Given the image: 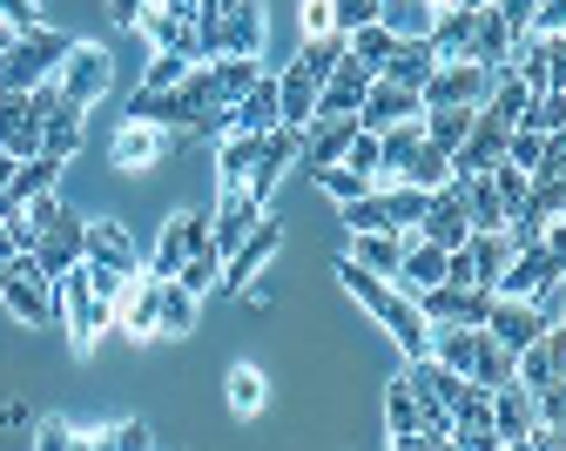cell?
Here are the masks:
<instances>
[{"instance_id":"25","label":"cell","mask_w":566,"mask_h":451,"mask_svg":"<svg viewBox=\"0 0 566 451\" xmlns=\"http://www.w3.org/2000/svg\"><path fill=\"white\" fill-rule=\"evenodd\" d=\"M230 128H243V135L276 128V74H256V82L230 102Z\"/></svg>"},{"instance_id":"14","label":"cell","mask_w":566,"mask_h":451,"mask_svg":"<svg viewBox=\"0 0 566 451\" xmlns=\"http://www.w3.org/2000/svg\"><path fill=\"white\" fill-rule=\"evenodd\" d=\"M566 270V256H553L546 243H533V250H513L506 256V270H500V283H492V290H500V296H533L539 283H553Z\"/></svg>"},{"instance_id":"9","label":"cell","mask_w":566,"mask_h":451,"mask_svg":"<svg viewBox=\"0 0 566 451\" xmlns=\"http://www.w3.org/2000/svg\"><path fill=\"white\" fill-rule=\"evenodd\" d=\"M276 243H283V222L256 216V230H250V237L223 256V276H217V283H223V290H250V283H256V270L276 256Z\"/></svg>"},{"instance_id":"27","label":"cell","mask_w":566,"mask_h":451,"mask_svg":"<svg viewBox=\"0 0 566 451\" xmlns=\"http://www.w3.org/2000/svg\"><path fill=\"white\" fill-rule=\"evenodd\" d=\"M391 283H398L405 296H411V290H424V283H446V250H439V243H424V237H418V243H405V256H398V276H391Z\"/></svg>"},{"instance_id":"40","label":"cell","mask_w":566,"mask_h":451,"mask_svg":"<svg viewBox=\"0 0 566 451\" xmlns=\"http://www.w3.org/2000/svg\"><path fill=\"white\" fill-rule=\"evenodd\" d=\"M263 398H270V391H263V370H256V364H237V370H230V411H237V418H256Z\"/></svg>"},{"instance_id":"7","label":"cell","mask_w":566,"mask_h":451,"mask_svg":"<svg viewBox=\"0 0 566 451\" xmlns=\"http://www.w3.org/2000/svg\"><path fill=\"white\" fill-rule=\"evenodd\" d=\"M418 237H424V243H439V250H459V243L472 237V222H465V196H459V176H446V182L432 189V202H424V216H418Z\"/></svg>"},{"instance_id":"5","label":"cell","mask_w":566,"mask_h":451,"mask_svg":"<svg viewBox=\"0 0 566 451\" xmlns=\"http://www.w3.org/2000/svg\"><path fill=\"white\" fill-rule=\"evenodd\" d=\"M485 88H492V67H479V61H439L432 74H424L418 102H424V108H452V102L479 108V102H485Z\"/></svg>"},{"instance_id":"22","label":"cell","mask_w":566,"mask_h":451,"mask_svg":"<svg viewBox=\"0 0 566 451\" xmlns=\"http://www.w3.org/2000/svg\"><path fill=\"white\" fill-rule=\"evenodd\" d=\"M439 67V54L432 48H424V34H398V48L385 54V82H398V88H424V74H432Z\"/></svg>"},{"instance_id":"1","label":"cell","mask_w":566,"mask_h":451,"mask_svg":"<svg viewBox=\"0 0 566 451\" xmlns=\"http://www.w3.org/2000/svg\"><path fill=\"white\" fill-rule=\"evenodd\" d=\"M54 317L67 324V344H75V357H88V350L102 344V331L115 324V304H102L95 283H88V270L75 263V270L54 283Z\"/></svg>"},{"instance_id":"56","label":"cell","mask_w":566,"mask_h":451,"mask_svg":"<svg viewBox=\"0 0 566 451\" xmlns=\"http://www.w3.org/2000/svg\"><path fill=\"white\" fill-rule=\"evenodd\" d=\"M465 8H492V0H465Z\"/></svg>"},{"instance_id":"53","label":"cell","mask_w":566,"mask_h":451,"mask_svg":"<svg viewBox=\"0 0 566 451\" xmlns=\"http://www.w3.org/2000/svg\"><path fill=\"white\" fill-rule=\"evenodd\" d=\"M8 256H21V250H14V237H8V222H0V263H8Z\"/></svg>"},{"instance_id":"13","label":"cell","mask_w":566,"mask_h":451,"mask_svg":"<svg viewBox=\"0 0 566 451\" xmlns=\"http://www.w3.org/2000/svg\"><path fill=\"white\" fill-rule=\"evenodd\" d=\"M202 243H209V209H182V216H169V230H163V243H156L149 276H176V270H182V256H189V250H202Z\"/></svg>"},{"instance_id":"55","label":"cell","mask_w":566,"mask_h":451,"mask_svg":"<svg viewBox=\"0 0 566 451\" xmlns=\"http://www.w3.org/2000/svg\"><path fill=\"white\" fill-rule=\"evenodd\" d=\"M14 34H21V28H8V21H0V54H8V48H14Z\"/></svg>"},{"instance_id":"32","label":"cell","mask_w":566,"mask_h":451,"mask_svg":"<svg viewBox=\"0 0 566 451\" xmlns=\"http://www.w3.org/2000/svg\"><path fill=\"white\" fill-rule=\"evenodd\" d=\"M256 141H263V128H256V135H243V128L223 135V148H217V182H223V189H243V176H250V162H256Z\"/></svg>"},{"instance_id":"28","label":"cell","mask_w":566,"mask_h":451,"mask_svg":"<svg viewBox=\"0 0 566 451\" xmlns=\"http://www.w3.org/2000/svg\"><path fill=\"white\" fill-rule=\"evenodd\" d=\"M459 196H465V222H472V230H506V202H500V189H492L485 169L459 176Z\"/></svg>"},{"instance_id":"3","label":"cell","mask_w":566,"mask_h":451,"mask_svg":"<svg viewBox=\"0 0 566 451\" xmlns=\"http://www.w3.org/2000/svg\"><path fill=\"white\" fill-rule=\"evenodd\" d=\"M0 304L21 324H54V276H41L34 256H8L0 263Z\"/></svg>"},{"instance_id":"57","label":"cell","mask_w":566,"mask_h":451,"mask_svg":"<svg viewBox=\"0 0 566 451\" xmlns=\"http://www.w3.org/2000/svg\"><path fill=\"white\" fill-rule=\"evenodd\" d=\"M209 8H230V0H209Z\"/></svg>"},{"instance_id":"46","label":"cell","mask_w":566,"mask_h":451,"mask_svg":"<svg viewBox=\"0 0 566 451\" xmlns=\"http://www.w3.org/2000/svg\"><path fill=\"white\" fill-rule=\"evenodd\" d=\"M34 444H41V451H82V431L61 424V418H41V424H34Z\"/></svg>"},{"instance_id":"8","label":"cell","mask_w":566,"mask_h":451,"mask_svg":"<svg viewBox=\"0 0 566 451\" xmlns=\"http://www.w3.org/2000/svg\"><path fill=\"white\" fill-rule=\"evenodd\" d=\"M506 135H513V122H500L492 108H479L472 128H465V141L452 148V176H479V169H492V162L506 156Z\"/></svg>"},{"instance_id":"36","label":"cell","mask_w":566,"mask_h":451,"mask_svg":"<svg viewBox=\"0 0 566 451\" xmlns=\"http://www.w3.org/2000/svg\"><path fill=\"white\" fill-rule=\"evenodd\" d=\"M311 182H317L331 202H358V196H371V189H378L371 176H358L350 162H324V169H311Z\"/></svg>"},{"instance_id":"33","label":"cell","mask_w":566,"mask_h":451,"mask_svg":"<svg viewBox=\"0 0 566 451\" xmlns=\"http://www.w3.org/2000/svg\"><path fill=\"white\" fill-rule=\"evenodd\" d=\"M385 424H391L398 451H418V398H411L405 378H391V391H385Z\"/></svg>"},{"instance_id":"2","label":"cell","mask_w":566,"mask_h":451,"mask_svg":"<svg viewBox=\"0 0 566 451\" xmlns=\"http://www.w3.org/2000/svg\"><path fill=\"white\" fill-rule=\"evenodd\" d=\"M67 48H75V41L54 34V28H21V34H14V48L0 54V88H8V95H28L34 82H48V74L61 67V54H67Z\"/></svg>"},{"instance_id":"48","label":"cell","mask_w":566,"mask_h":451,"mask_svg":"<svg viewBox=\"0 0 566 451\" xmlns=\"http://www.w3.org/2000/svg\"><path fill=\"white\" fill-rule=\"evenodd\" d=\"M331 14H337V28L350 34V28H365V21H378V0H331Z\"/></svg>"},{"instance_id":"24","label":"cell","mask_w":566,"mask_h":451,"mask_svg":"<svg viewBox=\"0 0 566 451\" xmlns=\"http://www.w3.org/2000/svg\"><path fill=\"white\" fill-rule=\"evenodd\" d=\"M465 378H472V385H485V391L513 385V350L492 337L485 324H479V337H472V364H465Z\"/></svg>"},{"instance_id":"47","label":"cell","mask_w":566,"mask_h":451,"mask_svg":"<svg viewBox=\"0 0 566 451\" xmlns=\"http://www.w3.org/2000/svg\"><path fill=\"white\" fill-rule=\"evenodd\" d=\"M182 67H189L182 54H163V48H156V61H149V74H142V88H176V82H182Z\"/></svg>"},{"instance_id":"52","label":"cell","mask_w":566,"mask_h":451,"mask_svg":"<svg viewBox=\"0 0 566 451\" xmlns=\"http://www.w3.org/2000/svg\"><path fill=\"white\" fill-rule=\"evenodd\" d=\"M135 14H142V0H108V21L115 28H135Z\"/></svg>"},{"instance_id":"54","label":"cell","mask_w":566,"mask_h":451,"mask_svg":"<svg viewBox=\"0 0 566 451\" xmlns=\"http://www.w3.org/2000/svg\"><path fill=\"white\" fill-rule=\"evenodd\" d=\"M8 176H14V156H8V148H0V189H8Z\"/></svg>"},{"instance_id":"16","label":"cell","mask_w":566,"mask_h":451,"mask_svg":"<svg viewBox=\"0 0 566 451\" xmlns=\"http://www.w3.org/2000/svg\"><path fill=\"white\" fill-rule=\"evenodd\" d=\"M424 102H418V88H398V82H385V74H371V88H365V102H358V128H391V122H405V115H418Z\"/></svg>"},{"instance_id":"26","label":"cell","mask_w":566,"mask_h":451,"mask_svg":"<svg viewBox=\"0 0 566 451\" xmlns=\"http://www.w3.org/2000/svg\"><path fill=\"white\" fill-rule=\"evenodd\" d=\"M223 54H263V0H230L223 8Z\"/></svg>"},{"instance_id":"38","label":"cell","mask_w":566,"mask_h":451,"mask_svg":"<svg viewBox=\"0 0 566 451\" xmlns=\"http://www.w3.org/2000/svg\"><path fill=\"white\" fill-rule=\"evenodd\" d=\"M344 48H350V54H358V61H365L371 74H378V67H385V54L398 48V34H391L385 21H365V28H350V34H344Z\"/></svg>"},{"instance_id":"29","label":"cell","mask_w":566,"mask_h":451,"mask_svg":"<svg viewBox=\"0 0 566 451\" xmlns=\"http://www.w3.org/2000/svg\"><path fill=\"white\" fill-rule=\"evenodd\" d=\"M128 122H156V128H189V108H182V95L176 88H135L128 95Z\"/></svg>"},{"instance_id":"19","label":"cell","mask_w":566,"mask_h":451,"mask_svg":"<svg viewBox=\"0 0 566 451\" xmlns=\"http://www.w3.org/2000/svg\"><path fill=\"white\" fill-rule=\"evenodd\" d=\"M533 398H526V385L513 378V385H500V391H492V438H500V444H526L533 438Z\"/></svg>"},{"instance_id":"31","label":"cell","mask_w":566,"mask_h":451,"mask_svg":"<svg viewBox=\"0 0 566 451\" xmlns=\"http://www.w3.org/2000/svg\"><path fill=\"white\" fill-rule=\"evenodd\" d=\"M196 304H202V296H189L176 276H163V296H156V337H189V331H196Z\"/></svg>"},{"instance_id":"51","label":"cell","mask_w":566,"mask_h":451,"mask_svg":"<svg viewBox=\"0 0 566 451\" xmlns=\"http://www.w3.org/2000/svg\"><path fill=\"white\" fill-rule=\"evenodd\" d=\"M0 21L8 28H41V8L34 0H0Z\"/></svg>"},{"instance_id":"49","label":"cell","mask_w":566,"mask_h":451,"mask_svg":"<svg viewBox=\"0 0 566 451\" xmlns=\"http://www.w3.org/2000/svg\"><path fill=\"white\" fill-rule=\"evenodd\" d=\"M526 34H566V0H539L533 21H526Z\"/></svg>"},{"instance_id":"12","label":"cell","mask_w":566,"mask_h":451,"mask_svg":"<svg viewBox=\"0 0 566 451\" xmlns=\"http://www.w3.org/2000/svg\"><path fill=\"white\" fill-rule=\"evenodd\" d=\"M256 216H263V202H250L243 189H223V196H217V209H209V250L230 256V250L256 230Z\"/></svg>"},{"instance_id":"39","label":"cell","mask_w":566,"mask_h":451,"mask_svg":"<svg viewBox=\"0 0 566 451\" xmlns=\"http://www.w3.org/2000/svg\"><path fill=\"white\" fill-rule=\"evenodd\" d=\"M217 276H223V256L209 250V243H202V250H189V256H182V270H176V283H182L189 296H202V290H217Z\"/></svg>"},{"instance_id":"11","label":"cell","mask_w":566,"mask_h":451,"mask_svg":"<svg viewBox=\"0 0 566 451\" xmlns=\"http://www.w3.org/2000/svg\"><path fill=\"white\" fill-rule=\"evenodd\" d=\"M156 296H163V276H149V270H135V276L122 283V296H115V324H122L135 344L156 337Z\"/></svg>"},{"instance_id":"10","label":"cell","mask_w":566,"mask_h":451,"mask_svg":"<svg viewBox=\"0 0 566 451\" xmlns=\"http://www.w3.org/2000/svg\"><path fill=\"white\" fill-rule=\"evenodd\" d=\"M485 331H492V337H500V344H506V350L520 357V350H526V344H533V337L546 331V317L533 311V296H500V290H492V311H485Z\"/></svg>"},{"instance_id":"42","label":"cell","mask_w":566,"mask_h":451,"mask_svg":"<svg viewBox=\"0 0 566 451\" xmlns=\"http://www.w3.org/2000/svg\"><path fill=\"white\" fill-rule=\"evenodd\" d=\"M520 122H526V128H539V135H546V128H566V88H539V95L526 102V115H520Z\"/></svg>"},{"instance_id":"17","label":"cell","mask_w":566,"mask_h":451,"mask_svg":"<svg viewBox=\"0 0 566 451\" xmlns=\"http://www.w3.org/2000/svg\"><path fill=\"white\" fill-rule=\"evenodd\" d=\"M61 182V156H21L14 162V176H8V189H0V216H14V209H28L41 189H54Z\"/></svg>"},{"instance_id":"37","label":"cell","mask_w":566,"mask_h":451,"mask_svg":"<svg viewBox=\"0 0 566 451\" xmlns=\"http://www.w3.org/2000/svg\"><path fill=\"white\" fill-rule=\"evenodd\" d=\"M385 216H391V230H418V216L424 202H432V189H411V182H385Z\"/></svg>"},{"instance_id":"35","label":"cell","mask_w":566,"mask_h":451,"mask_svg":"<svg viewBox=\"0 0 566 451\" xmlns=\"http://www.w3.org/2000/svg\"><path fill=\"white\" fill-rule=\"evenodd\" d=\"M446 176H452V156H446V148H439V141H418V148H411V162H405V176H398V182H411V189H439Z\"/></svg>"},{"instance_id":"18","label":"cell","mask_w":566,"mask_h":451,"mask_svg":"<svg viewBox=\"0 0 566 451\" xmlns=\"http://www.w3.org/2000/svg\"><path fill=\"white\" fill-rule=\"evenodd\" d=\"M513 41H520V34L500 21V8H479V14H472V41H465V54H459V61L506 67V61H513Z\"/></svg>"},{"instance_id":"23","label":"cell","mask_w":566,"mask_h":451,"mask_svg":"<svg viewBox=\"0 0 566 451\" xmlns=\"http://www.w3.org/2000/svg\"><path fill=\"white\" fill-rule=\"evenodd\" d=\"M82 102H67V95H54V108H48V122H41V156H75V148H82Z\"/></svg>"},{"instance_id":"15","label":"cell","mask_w":566,"mask_h":451,"mask_svg":"<svg viewBox=\"0 0 566 451\" xmlns=\"http://www.w3.org/2000/svg\"><path fill=\"white\" fill-rule=\"evenodd\" d=\"M169 141H176V128H156V122H122V135H115V148H108V162L115 169H149L156 156H169Z\"/></svg>"},{"instance_id":"6","label":"cell","mask_w":566,"mask_h":451,"mask_svg":"<svg viewBox=\"0 0 566 451\" xmlns=\"http://www.w3.org/2000/svg\"><path fill=\"white\" fill-rule=\"evenodd\" d=\"M291 162H297V128H283V122H276V128H263L256 162H250V176H243V196H250V202H270Z\"/></svg>"},{"instance_id":"50","label":"cell","mask_w":566,"mask_h":451,"mask_svg":"<svg viewBox=\"0 0 566 451\" xmlns=\"http://www.w3.org/2000/svg\"><path fill=\"white\" fill-rule=\"evenodd\" d=\"M311 34H344L337 14H331V0H304V41H311Z\"/></svg>"},{"instance_id":"34","label":"cell","mask_w":566,"mask_h":451,"mask_svg":"<svg viewBox=\"0 0 566 451\" xmlns=\"http://www.w3.org/2000/svg\"><path fill=\"white\" fill-rule=\"evenodd\" d=\"M472 115H479V108H465V102H452V108H424L418 122H424V141H439V148H446V156H452V148L465 141V128H472Z\"/></svg>"},{"instance_id":"30","label":"cell","mask_w":566,"mask_h":451,"mask_svg":"<svg viewBox=\"0 0 566 451\" xmlns=\"http://www.w3.org/2000/svg\"><path fill=\"white\" fill-rule=\"evenodd\" d=\"M398 256H405V230H358L350 237V263H365L378 276H398Z\"/></svg>"},{"instance_id":"44","label":"cell","mask_w":566,"mask_h":451,"mask_svg":"<svg viewBox=\"0 0 566 451\" xmlns=\"http://www.w3.org/2000/svg\"><path fill=\"white\" fill-rule=\"evenodd\" d=\"M485 176H492V189H500V202H506V216H513V209L526 202V182H533V176H526V169H513L506 156H500V162H492Z\"/></svg>"},{"instance_id":"45","label":"cell","mask_w":566,"mask_h":451,"mask_svg":"<svg viewBox=\"0 0 566 451\" xmlns=\"http://www.w3.org/2000/svg\"><path fill=\"white\" fill-rule=\"evenodd\" d=\"M344 162L358 169V176H371V182H378V135H371V128H358V135H350V148H344Z\"/></svg>"},{"instance_id":"43","label":"cell","mask_w":566,"mask_h":451,"mask_svg":"<svg viewBox=\"0 0 566 451\" xmlns=\"http://www.w3.org/2000/svg\"><path fill=\"white\" fill-rule=\"evenodd\" d=\"M344 222H350V237L358 230H391V216H385V196H358V202H344Z\"/></svg>"},{"instance_id":"21","label":"cell","mask_w":566,"mask_h":451,"mask_svg":"<svg viewBox=\"0 0 566 451\" xmlns=\"http://www.w3.org/2000/svg\"><path fill=\"white\" fill-rule=\"evenodd\" d=\"M311 115H317V82H311V74L291 61V67L276 74V122L304 135V122H311Z\"/></svg>"},{"instance_id":"41","label":"cell","mask_w":566,"mask_h":451,"mask_svg":"<svg viewBox=\"0 0 566 451\" xmlns=\"http://www.w3.org/2000/svg\"><path fill=\"white\" fill-rule=\"evenodd\" d=\"M337 61H344V34H311V41L297 48V67L311 74V82H324Z\"/></svg>"},{"instance_id":"4","label":"cell","mask_w":566,"mask_h":451,"mask_svg":"<svg viewBox=\"0 0 566 451\" xmlns=\"http://www.w3.org/2000/svg\"><path fill=\"white\" fill-rule=\"evenodd\" d=\"M108 74H115V61H108V48H95V41H75L61 54V67H54V88L67 95V102H102V88H108Z\"/></svg>"},{"instance_id":"20","label":"cell","mask_w":566,"mask_h":451,"mask_svg":"<svg viewBox=\"0 0 566 451\" xmlns=\"http://www.w3.org/2000/svg\"><path fill=\"white\" fill-rule=\"evenodd\" d=\"M82 256H88V263H108V270H122V276L142 270L135 237L122 230V222H88V230H82Z\"/></svg>"}]
</instances>
